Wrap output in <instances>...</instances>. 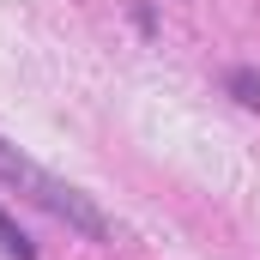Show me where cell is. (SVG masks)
Returning <instances> with one entry per match:
<instances>
[{
	"mask_svg": "<svg viewBox=\"0 0 260 260\" xmlns=\"http://www.w3.org/2000/svg\"><path fill=\"white\" fill-rule=\"evenodd\" d=\"M0 182H6L12 194H24L30 206H43L49 218H61L73 236H85V242H109V218H103V206L85 194V188L61 182L55 170H43L37 157H24L12 139H0Z\"/></svg>",
	"mask_w": 260,
	"mask_h": 260,
	"instance_id": "6da1fadb",
	"label": "cell"
},
{
	"mask_svg": "<svg viewBox=\"0 0 260 260\" xmlns=\"http://www.w3.org/2000/svg\"><path fill=\"white\" fill-rule=\"evenodd\" d=\"M224 85H230V97H236L242 109H260V73H254V67H230Z\"/></svg>",
	"mask_w": 260,
	"mask_h": 260,
	"instance_id": "7a4b0ae2",
	"label": "cell"
},
{
	"mask_svg": "<svg viewBox=\"0 0 260 260\" xmlns=\"http://www.w3.org/2000/svg\"><path fill=\"white\" fill-rule=\"evenodd\" d=\"M0 254H12V260H37V248H30V236L0 212Z\"/></svg>",
	"mask_w": 260,
	"mask_h": 260,
	"instance_id": "3957f363",
	"label": "cell"
}]
</instances>
